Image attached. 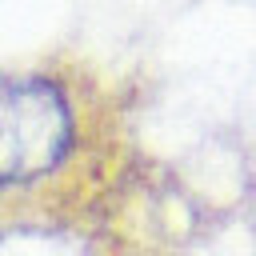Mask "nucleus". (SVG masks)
Instances as JSON below:
<instances>
[{"mask_svg":"<svg viewBox=\"0 0 256 256\" xmlns=\"http://www.w3.org/2000/svg\"><path fill=\"white\" fill-rule=\"evenodd\" d=\"M80 108L48 72H0V192L56 180L80 152Z\"/></svg>","mask_w":256,"mask_h":256,"instance_id":"1","label":"nucleus"}]
</instances>
